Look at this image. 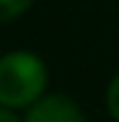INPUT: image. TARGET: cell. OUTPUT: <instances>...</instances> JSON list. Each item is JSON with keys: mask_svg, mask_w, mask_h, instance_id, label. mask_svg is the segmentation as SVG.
<instances>
[{"mask_svg": "<svg viewBox=\"0 0 119 122\" xmlns=\"http://www.w3.org/2000/svg\"><path fill=\"white\" fill-rule=\"evenodd\" d=\"M106 106H108V114L119 122V76L111 79V84L106 90Z\"/></svg>", "mask_w": 119, "mask_h": 122, "instance_id": "cell-4", "label": "cell"}, {"mask_svg": "<svg viewBox=\"0 0 119 122\" xmlns=\"http://www.w3.org/2000/svg\"><path fill=\"white\" fill-rule=\"evenodd\" d=\"M49 81L46 65L33 52H11L0 60V106L24 109L43 95Z\"/></svg>", "mask_w": 119, "mask_h": 122, "instance_id": "cell-1", "label": "cell"}, {"mask_svg": "<svg viewBox=\"0 0 119 122\" xmlns=\"http://www.w3.org/2000/svg\"><path fill=\"white\" fill-rule=\"evenodd\" d=\"M0 122H19L16 117L11 114V109H5V106H0Z\"/></svg>", "mask_w": 119, "mask_h": 122, "instance_id": "cell-5", "label": "cell"}, {"mask_svg": "<svg viewBox=\"0 0 119 122\" xmlns=\"http://www.w3.org/2000/svg\"><path fill=\"white\" fill-rule=\"evenodd\" d=\"M24 122H84V114L76 100L65 95H41L27 109Z\"/></svg>", "mask_w": 119, "mask_h": 122, "instance_id": "cell-2", "label": "cell"}, {"mask_svg": "<svg viewBox=\"0 0 119 122\" xmlns=\"http://www.w3.org/2000/svg\"><path fill=\"white\" fill-rule=\"evenodd\" d=\"M33 0H0V22H11L30 8Z\"/></svg>", "mask_w": 119, "mask_h": 122, "instance_id": "cell-3", "label": "cell"}]
</instances>
